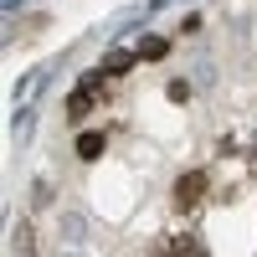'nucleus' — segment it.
I'll return each instance as SVG.
<instances>
[{
	"label": "nucleus",
	"mask_w": 257,
	"mask_h": 257,
	"mask_svg": "<svg viewBox=\"0 0 257 257\" xmlns=\"http://www.w3.org/2000/svg\"><path fill=\"white\" fill-rule=\"evenodd\" d=\"M139 52H144V57H165V41H160V36H149V41H144Z\"/></svg>",
	"instance_id": "nucleus-2"
},
{
	"label": "nucleus",
	"mask_w": 257,
	"mask_h": 257,
	"mask_svg": "<svg viewBox=\"0 0 257 257\" xmlns=\"http://www.w3.org/2000/svg\"><path fill=\"white\" fill-rule=\"evenodd\" d=\"M98 149H103V139H98V134H82V139H77V155H82V160H93Z\"/></svg>",
	"instance_id": "nucleus-1"
}]
</instances>
